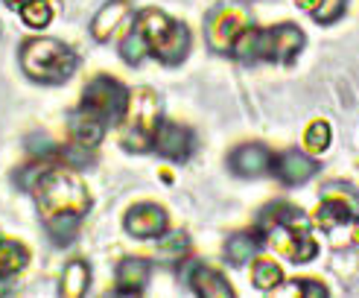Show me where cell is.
Here are the masks:
<instances>
[{"instance_id": "6da1fadb", "label": "cell", "mask_w": 359, "mask_h": 298, "mask_svg": "<svg viewBox=\"0 0 359 298\" xmlns=\"http://www.w3.org/2000/svg\"><path fill=\"white\" fill-rule=\"evenodd\" d=\"M257 231L266 234L269 245L292 263H310L318 255V243L310 231V217L290 202L266 205L257 217Z\"/></svg>"}, {"instance_id": "7a4b0ae2", "label": "cell", "mask_w": 359, "mask_h": 298, "mask_svg": "<svg viewBox=\"0 0 359 298\" xmlns=\"http://www.w3.org/2000/svg\"><path fill=\"white\" fill-rule=\"evenodd\" d=\"M35 205H39L41 217H56V214H76L85 217L88 208H91V196H88V187L82 184V179L67 170V167H44V172L35 179V184L29 187Z\"/></svg>"}, {"instance_id": "3957f363", "label": "cell", "mask_w": 359, "mask_h": 298, "mask_svg": "<svg viewBox=\"0 0 359 298\" xmlns=\"http://www.w3.org/2000/svg\"><path fill=\"white\" fill-rule=\"evenodd\" d=\"M304 50V32L295 24H278L269 29H255L245 27L240 32V39L234 41L231 53L234 59L255 65V62H278V65H290L295 56Z\"/></svg>"}, {"instance_id": "277c9868", "label": "cell", "mask_w": 359, "mask_h": 298, "mask_svg": "<svg viewBox=\"0 0 359 298\" xmlns=\"http://www.w3.org/2000/svg\"><path fill=\"white\" fill-rule=\"evenodd\" d=\"M143 39L149 44V56H155L161 65H182L190 53V29L182 21H172L170 15H164L161 9H143L137 15L135 24Z\"/></svg>"}, {"instance_id": "5b68a950", "label": "cell", "mask_w": 359, "mask_h": 298, "mask_svg": "<svg viewBox=\"0 0 359 298\" xmlns=\"http://www.w3.org/2000/svg\"><path fill=\"white\" fill-rule=\"evenodd\" d=\"M21 67L35 82L59 85L76 74V53L59 39H29L21 47Z\"/></svg>"}, {"instance_id": "8992f818", "label": "cell", "mask_w": 359, "mask_h": 298, "mask_svg": "<svg viewBox=\"0 0 359 298\" xmlns=\"http://www.w3.org/2000/svg\"><path fill=\"white\" fill-rule=\"evenodd\" d=\"M161 126V100L152 88H135L129 94V109L123 117V147L132 152H147L155 144Z\"/></svg>"}, {"instance_id": "52a82bcc", "label": "cell", "mask_w": 359, "mask_h": 298, "mask_svg": "<svg viewBox=\"0 0 359 298\" xmlns=\"http://www.w3.org/2000/svg\"><path fill=\"white\" fill-rule=\"evenodd\" d=\"M82 109L100 117L105 126L123 123L126 109H129V91L111 76H97L85 85L82 91Z\"/></svg>"}, {"instance_id": "ba28073f", "label": "cell", "mask_w": 359, "mask_h": 298, "mask_svg": "<svg viewBox=\"0 0 359 298\" xmlns=\"http://www.w3.org/2000/svg\"><path fill=\"white\" fill-rule=\"evenodd\" d=\"M359 219V190L353 184H327L321 190V202L316 210V222L321 228H336Z\"/></svg>"}, {"instance_id": "9c48e42d", "label": "cell", "mask_w": 359, "mask_h": 298, "mask_svg": "<svg viewBox=\"0 0 359 298\" xmlns=\"http://www.w3.org/2000/svg\"><path fill=\"white\" fill-rule=\"evenodd\" d=\"M248 27V15L240 6H217L208 21H205V39L208 47L217 53H231L234 41L240 39V32Z\"/></svg>"}, {"instance_id": "30bf717a", "label": "cell", "mask_w": 359, "mask_h": 298, "mask_svg": "<svg viewBox=\"0 0 359 298\" xmlns=\"http://www.w3.org/2000/svg\"><path fill=\"white\" fill-rule=\"evenodd\" d=\"M126 231L137 240H155V237H164L167 225H170V217L167 210L155 205V202H140L135 208H129V214L123 219Z\"/></svg>"}, {"instance_id": "8fae6325", "label": "cell", "mask_w": 359, "mask_h": 298, "mask_svg": "<svg viewBox=\"0 0 359 298\" xmlns=\"http://www.w3.org/2000/svg\"><path fill=\"white\" fill-rule=\"evenodd\" d=\"M161 158H167V161H187V158L193 155V147H196V137L187 126H182V123H172V120H161V126L155 132V144Z\"/></svg>"}, {"instance_id": "7c38bea8", "label": "cell", "mask_w": 359, "mask_h": 298, "mask_svg": "<svg viewBox=\"0 0 359 298\" xmlns=\"http://www.w3.org/2000/svg\"><path fill=\"white\" fill-rule=\"evenodd\" d=\"M272 172L278 175L283 184L298 187V184H307L313 175L318 172V161H316V158H310L307 152H301V149H290V152L278 155L272 161Z\"/></svg>"}, {"instance_id": "4fadbf2b", "label": "cell", "mask_w": 359, "mask_h": 298, "mask_svg": "<svg viewBox=\"0 0 359 298\" xmlns=\"http://www.w3.org/2000/svg\"><path fill=\"white\" fill-rule=\"evenodd\" d=\"M272 161H275V155L269 152V147L243 144V147H237L234 152H231L228 167L237 175H243V179H260V175H266L269 170H272Z\"/></svg>"}, {"instance_id": "5bb4252c", "label": "cell", "mask_w": 359, "mask_h": 298, "mask_svg": "<svg viewBox=\"0 0 359 298\" xmlns=\"http://www.w3.org/2000/svg\"><path fill=\"white\" fill-rule=\"evenodd\" d=\"M187 284L196 295H205V298H231L234 295V287H231L217 269L202 266V263H190Z\"/></svg>"}, {"instance_id": "9a60e30c", "label": "cell", "mask_w": 359, "mask_h": 298, "mask_svg": "<svg viewBox=\"0 0 359 298\" xmlns=\"http://www.w3.org/2000/svg\"><path fill=\"white\" fill-rule=\"evenodd\" d=\"M67 132H70V137H74V147L94 149L102 140V135H105V123L79 105V109L70 114V120H67Z\"/></svg>"}, {"instance_id": "2e32d148", "label": "cell", "mask_w": 359, "mask_h": 298, "mask_svg": "<svg viewBox=\"0 0 359 298\" xmlns=\"http://www.w3.org/2000/svg\"><path fill=\"white\" fill-rule=\"evenodd\" d=\"M149 275H152L149 260L126 257V260H120V266H117V287L114 290L120 295H140L149 284Z\"/></svg>"}, {"instance_id": "e0dca14e", "label": "cell", "mask_w": 359, "mask_h": 298, "mask_svg": "<svg viewBox=\"0 0 359 298\" xmlns=\"http://www.w3.org/2000/svg\"><path fill=\"white\" fill-rule=\"evenodd\" d=\"M129 0H109L91 21V35L97 41H109L111 35L117 32V27L123 24V18L129 15Z\"/></svg>"}, {"instance_id": "ac0fdd59", "label": "cell", "mask_w": 359, "mask_h": 298, "mask_svg": "<svg viewBox=\"0 0 359 298\" xmlns=\"http://www.w3.org/2000/svg\"><path fill=\"white\" fill-rule=\"evenodd\" d=\"M88 284H91V266H88L85 260H70L65 272H62V287L59 292L65 298H82L88 292Z\"/></svg>"}, {"instance_id": "d6986e66", "label": "cell", "mask_w": 359, "mask_h": 298, "mask_svg": "<svg viewBox=\"0 0 359 298\" xmlns=\"http://www.w3.org/2000/svg\"><path fill=\"white\" fill-rule=\"evenodd\" d=\"M260 252V237L257 234H231L225 240V257L234 266H243Z\"/></svg>"}, {"instance_id": "ffe728a7", "label": "cell", "mask_w": 359, "mask_h": 298, "mask_svg": "<svg viewBox=\"0 0 359 298\" xmlns=\"http://www.w3.org/2000/svg\"><path fill=\"white\" fill-rule=\"evenodd\" d=\"M27 263H29L27 245H21L18 240H0V275L12 278L18 272H24Z\"/></svg>"}, {"instance_id": "44dd1931", "label": "cell", "mask_w": 359, "mask_h": 298, "mask_svg": "<svg viewBox=\"0 0 359 298\" xmlns=\"http://www.w3.org/2000/svg\"><path fill=\"white\" fill-rule=\"evenodd\" d=\"M79 225H82V217H76V214H56V217L44 219L47 234L53 237V243H59V245L74 240L76 231H79Z\"/></svg>"}, {"instance_id": "7402d4cb", "label": "cell", "mask_w": 359, "mask_h": 298, "mask_svg": "<svg viewBox=\"0 0 359 298\" xmlns=\"http://www.w3.org/2000/svg\"><path fill=\"white\" fill-rule=\"evenodd\" d=\"M251 280H255V287L263 290V292H272L283 284V269L278 266L275 260H257L255 269H251Z\"/></svg>"}, {"instance_id": "603a6c76", "label": "cell", "mask_w": 359, "mask_h": 298, "mask_svg": "<svg viewBox=\"0 0 359 298\" xmlns=\"http://www.w3.org/2000/svg\"><path fill=\"white\" fill-rule=\"evenodd\" d=\"M120 56H123L126 65H140L143 59L149 56V44H147V39H143V32H140L137 27L123 39V44H120Z\"/></svg>"}, {"instance_id": "cb8c5ba5", "label": "cell", "mask_w": 359, "mask_h": 298, "mask_svg": "<svg viewBox=\"0 0 359 298\" xmlns=\"http://www.w3.org/2000/svg\"><path fill=\"white\" fill-rule=\"evenodd\" d=\"M21 18L29 29H44L53 21V6L50 0H29V4L21 6Z\"/></svg>"}, {"instance_id": "d4e9b609", "label": "cell", "mask_w": 359, "mask_h": 298, "mask_svg": "<svg viewBox=\"0 0 359 298\" xmlns=\"http://www.w3.org/2000/svg\"><path fill=\"white\" fill-rule=\"evenodd\" d=\"M330 137H333L330 123L327 120H316V123H310L307 135H304V147H307V152H313V155H321V152H327Z\"/></svg>"}, {"instance_id": "484cf974", "label": "cell", "mask_w": 359, "mask_h": 298, "mask_svg": "<svg viewBox=\"0 0 359 298\" xmlns=\"http://www.w3.org/2000/svg\"><path fill=\"white\" fill-rule=\"evenodd\" d=\"M345 9H348V0H318V4L310 12H313V21L316 24L330 27V24H336L339 18L345 15Z\"/></svg>"}, {"instance_id": "4316f807", "label": "cell", "mask_w": 359, "mask_h": 298, "mask_svg": "<svg viewBox=\"0 0 359 298\" xmlns=\"http://www.w3.org/2000/svg\"><path fill=\"white\" fill-rule=\"evenodd\" d=\"M187 249H190V240L182 231H175V234H170L164 240H158V255L167 257V260H182L187 255Z\"/></svg>"}, {"instance_id": "83f0119b", "label": "cell", "mask_w": 359, "mask_h": 298, "mask_svg": "<svg viewBox=\"0 0 359 298\" xmlns=\"http://www.w3.org/2000/svg\"><path fill=\"white\" fill-rule=\"evenodd\" d=\"M27 149H29L32 155H41V161H47V158H56V155H62V149H59V147H53L47 137H39V135H32V137L27 140Z\"/></svg>"}, {"instance_id": "f1b7e54d", "label": "cell", "mask_w": 359, "mask_h": 298, "mask_svg": "<svg viewBox=\"0 0 359 298\" xmlns=\"http://www.w3.org/2000/svg\"><path fill=\"white\" fill-rule=\"evenodd\" d=\"M295 292L301 295H307V298H325L327 295V287H321L318 280H310V278H304V280H295Z\"/></svg>"}, {"instance_id": "f546056e", "label": "cell", "mask_w": 359, "mask_h": 298, "mask_svg": "<svg viewBox=\"0 0 359 298\" xmlns=\"http://www.w3.org/2000/svg\"><path fill=\"white\" fill-rule=\"evenodd\" d=\"M4 4H6L9 9H21L24 4H29V0H4Z\"/></svg>"}, {"instance_id": "4dcf8cb0", "label": "cell", "mask_w": 359, "mask_h": 298, "mask_svg": "<svg viewBox=\"0 0 359 298\" xmlns=\"http://www.w3.org/2000/svg\"><path fill=\"white\" fill-rule=\"evenodd\" d=\"M295 4H298L301 9H313V6L318 4V0H295Z\"/></svg>"}, {"instance_id": "1f68e13d", "label": "cell", "mask_w": 359, "mask_h": 298, "mask_svg": "<svg viewBox=\"0 0 359 298\" xmlns=\"http://www.w3.org/2000/svg\"><path fill=\"white\" fill-rule=\"evenodd\" d=\"M351 240L359 245V219H356V225H353V231H351Z\"/></svg>"}]
</instances>
